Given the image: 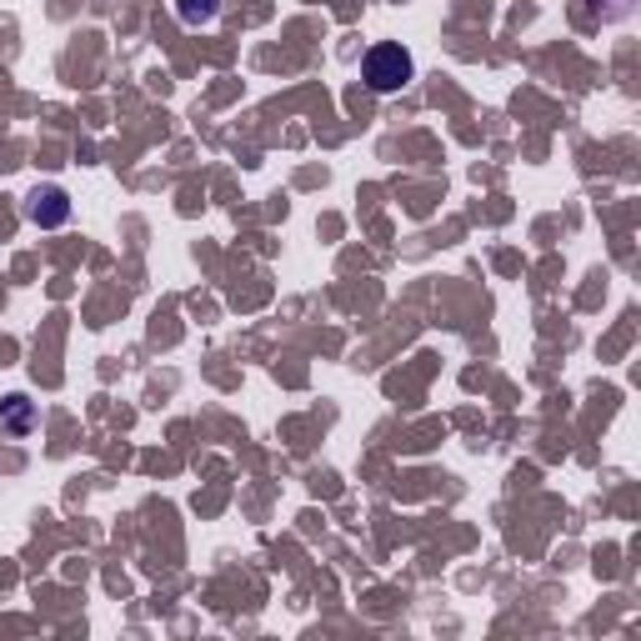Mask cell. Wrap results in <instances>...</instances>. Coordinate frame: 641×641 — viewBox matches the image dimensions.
Segmentation results:
<instances>
[{"label": "cell", "mask_w": 641, "mask_h": 641, "mask_svg": "<svg viewBox=\"0 0 641 641\" xmlns=\"http://www.w3.org/2000/svg\"><path fill=\"white\" fill-rule=\"evenodd\" d=\"M361 80H367L376 95H396L401 86H411L416 80V61H411V51L406 46H396V40H381V46H371L367 61H361Z\"/></svg>", "instance_id": "cell-1"}, {"label": "cell", "mask_w": 641, "mask_h": 641, "mask_svg": "<svg viewBox=\"0 0 641 641\" xmlns=\"http://www.w3.org/2000/svg\"><path fill=\"white\" fill-rule=\"evenodd\" d=\"M26 216L40 226V231H51V226H66L70 221V196L61 185H36L26 196Z\"/></svg>", "instance_id": "cell-2"}, {"label": "cell", "mask_w": 641, "mask_h": 641, "mask_svg": "<svg viewBox=\"0 0 641 641\" xmlns=\"http://www.w3.org/2000/svg\"><path fill=\"white\" fill-rule=\"evenodd\" d=\"M0 426H5V432H15V436H26V432H36V401H30V396H5V401H0Z\"/></svg>", "instance_id": "cell-3"}, {"label": "cell", "mask_w": 641, "mask_h": 641, "mask_svg": "<svg viewBox=\"0 0 641 641\" xmlns=\"http://www.w3.org/2000/svg\"><path fill=\"white\" fill-rule=\"evenodd\" d=\"M221 11V0H176V15H181L185 26H210Z\"/></svg>", "instance_id": "cell-4"}]
</instances>
